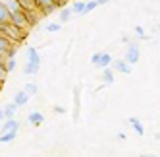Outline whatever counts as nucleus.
Wrapping results in <instances>:
<instances>
[{
	"instance_id": "nucleus-1",
	"label": "nucleus",
	"mask_w": 160,
	"mask_h": 157,
	"mask_svg": "<svg viewBox=\"0 0 160 157\" xmlns=\"http://www.w3.org/2000/svg\"><path fill=\"white\" fill-rule=\"evenodd\" d=\"M8 24H12L19 29H23L27 31L31 25H29V21H27V16H25V10H18V12H10L8 16Z\"/></svg>"
},
{
	"instance_id": "nucleus-2",
	"label": "nucleus",
	"mask_w": 160,
	"mask_h": 157,
	"mask_svg": "<svg viewBox=\"0 0 160 157\" xmlns=\"http://www.w3.org/2000/svg\"><path fill=\"white\" fill-rule=\"evenodd\" d=\"M60 6H62V0H35V8L41 14H50L52 10Z\"/></svg>"
},
{
	"instance_id": "nucleus-3",
	"label": "nucleus",
	"mask_w": 160,
	"mask_h": 157,
	"mask_svg": "<svg viewBox=\"0 0 160 157\" xmlns=\"http://www.w3.org/2000/svg\"><path fill=\"white\" fill-rule=\"evenodd\" d=\"M139 57H141L139 45H137V43H129L128 49H125V62H128L129 66L131 64H137V62H139Z\"/></svg>"
},
{
	"instance_id": "nucleus-4",
	"label": "nucleus",
	"mask_w": 160,
	"mask_h": 157,
	"mask_svg": "<svg viewBox=\"0 0 160 157\" xmlns=\"http://www.w3.org/2000/svg\"><path fill=\"white\" fill-rule=\"evenodd\" d=\"M110 68H112L114 72H120V74H131V66L125 62V60H114V58H112Z\"/></svg>"
},
{
	"instance_id": "nucleus-5",
	"label": "nucleus",
	"mask_w": 160,
	"mask_h": 157,
	"mask_svg": "<svg viewBox=\"0 0 160 157\" xmlns=\"http://www.w3.org/2000/svg\"><path fill=\"white\" fill-rule=\"evenodd\" d=\"M110 62H112L110 54L108 52H100L98 58H97V62H95V66H97V68H100V70H104V68H108V66H110Z\"/></svg>"
},
{
	"instance_id": "nucleus-6",
	"label": "nucleus",
	"mask_w": 160,
	"mask_h": 157,
	"mask_svg": "<svg viewBox=\"0 0 160 157\" xmlns=\"http://www.w3.org/2000/svg\"><path fill=\"white\" fill-rule=\"evenodd\" d=\"M12 45H16V43H12L8 37H4L2 33H0V58H2V60L6 58V52H8V49L12 47Z\"/></svg>"
},
{
	"instance_id": "nucleus-7",
	"label": "nucleus",
	"mask_w": 160,
	"mask_h": 157,
	"mask_svg": "<svg viewBox=\"0 0 160 157\" xmlns=\"http://www.w3.org/2000/svg\"><path fill=\"white\" fill-rule=\"evenodd\" d=\"M27 120H29V124H33V126H41L44 122V115L39 113V111H33V113H29Z\"/></svg>"
},
{
	"instance_id": "nucleus-8",
	"label": "nucleus",
	"mask_w": 160,
	"mask_h": 157,
	"mask_svg": "<svg viewBox=\"0 0 160 157\" xmlns=\"http://www.w3.org/2000/svg\"><path fill=\"white\" fill-rule=\"evenodd\" d=\"M27 101H29V93H27V91H18L16 97H14V103H16L18 107L27 105Z\"/></svg>"
},
{
	"instance_id": "nucleus-9",
	"label": "nucleus",
	"mask_w": 160,
	"mask_h": 157,
	"mask_svg": "<svg viewBox=\"0 0 160 157\" xmlns=\"http://www.w3.org/2000/svg\"><path fill=\"white\" fill-rule=\"evenodd\" d=\"M129 124L133 126V130L139 134V136H145V128H143V122L139 118H135V116H129Z\"/></svg>"
},
{
	"instance_id": "nucleus-10",
	"label": "nucleus",
	"mask_w": 160,
	"mask_h": 157,
	"mask_svg": "<svg viewBox=\"0 0 160 157\" xmlns=\"http://www.w3.org/2000/svg\"><path fill=\"white\" fill-rule=\"evenodd\" d=\"M16 134H18V128H12V130H8V132H2V134H0V142H2V143H10V142L16 138Z\"/></svg>"
},
{
	"instance_id": "nucleus-11",
	"label": "nucleus",
	"mask_w": 160,
	"mask_h": 157,
	"mask_svg": "<svg viewBox=\"0 0 160 157\" xmlns=\"http://www.w3.org/2000/svg\"><path fill=\"white\" fill-rule=\"evenodd\" d=\"M16 111H18V105L14 103H8L4 109H2V113H4V118H14V115H16Z\"/></svg>"
},
{
	"instance_id": "nucleus-12",
	"label": "nucleus",
	"mask_w": 160,
	"mask_h": 157,
	"mask_svg": "<svg viewBox=\"0 0 160 157\" xmlns=\"http://www.w3.org/2000/svg\"><path fill=\"white\" fill-rule=\"evenodd\" d=\"M27 57H29V62H31V64H41L39 51H37L35 47H29V51H27Z\"/></svg>"
},
{
	"instance_id": "nucleus-13",
	"label": "nucleus",
	"mask_w": 160,
	"mask_h": 157,
	"mask_svg": "<svg viewBox=\"0 0 160 157\" xmlns=\"http://www.w3.org/2000/svg\"><path fill=\"white\" fill-rule=\"evenodd\" d=\"M2 4L6 6L8 12H18V10H21V6H19L18 0H2Z\"/></svg>"
},
{
	"instance_id": "nucleus-14",
	"label": "nucleus",
	"mask_w": 160,
	"mask_h": 157,
	"mask_svg": "<svg viewBox=\"0 0 160 157\" xmlns=\"http://www.w3.org/2000/svg\"><path fill=\"white\" fill-rule=\"evenodd\" d=\"M21 10H25V12H33V10H37L35 8V0H18Z\"/></svg>"
},
{
	"instance_id": "nucleus-15",
	"label": "nucleus",
	"mask_w": 160,
	"mask_h": 157,
	"mask_svg": "<svg viewBox=\"0 0 160 157\" xmlns=\"http://www.w3.org/2000/svg\"><path fill=\"white\" fill-rule=\"evenodd\" d=\"M12 128H19V122L16 118H6V122L2 124V132H8V130H12Z\"/></svg>"
},
{
	"instance_id": "nucleus-16",
	"label": "nucleus",
	"mask_w": 160,
	"mask_h": 157,
	"mask_svg": "<svg viewBox=\"0 0 160 157\" xmlns=\"http://www.w3.org/2000/svg\"><path fill=\"white\" fill-rule=\"evenodd\" d=\"M102 80H104L106 85H112L114 84V70L110 68V66H108V68H104V76H102Z\"/></svg>"
},
{
	"instance_id": "nucleus-17",
	"label": "nucleus",
	"mask_w": 160,
	"mask_h": 157,
	"mask_svg": "<svg viewBox=\"0 0 160 157\" xmlns=\"http://www.w3.org/2000/svg\"><path fill=\"white\" fill-rule=\"evenodd\" d=\"M16 66H18L16 57H12V58H4V68H6V72H8V74L12 72V70H16Z\"/></svg>"
},
{
	"instance_id": "nucleus-18",
	"label": "nucleus",
	"mask_w": 160,
	"mask_h": 157,
	"mask_svg": "<svg viewBox=\"0 0 160 157\" xmlns=\"http://www.w3.org/2000/svg\"><path fill=\"white\" fill-rule=\"evenodd\" d=\"M83 6H85V2H83V0H75V2L72 4V14H79V16H81V12H83Z\"/></svg>"
},
{
	"instance_id": "nucleus-19",
	"label": "nucleus",
	"mask_w": 160,
	"mask_h": 157,
	"mask_svg": "<svg viewBox=\"0 0 160 157\" xmlns=\"http://www.w3.org/2000/svg\"><path fill=\"white\" fill-rule=\"evenodd\" d=\"M98 6V2L97 0H91V2H85V6H83V12H81V16H85V14H89V12H93V10Z\"/></svg>"
},
{
	"instance_id": "nucleus-20",
	"label": "nucleus",
	"mask_w": 160,
	"mask_h": 157,
	"mask_svg": "<svg viewBox=\"0 0 160 157\" xmlns=\"http://www.w3.org/2000/svg\"><path fill=\"white\" fill-rule=\"evenodd\" d=\"M72 19V10L70 8H64L62 12H60V24H66V21H70Z\"/></svg>"
},
{
	"instance_id": "nucleus-21",
	"label": "nucleus",
	"mask_w": 160,
	"mask_h": 157,
	"mask_svg": "<svg viewBox=\"0 0 160 157\" xmlns=\"http://www.w3.org/2000/svg\"><path fill=\"white\" fill-rule=\"evenodd\" d=\"M8 16H10V12L6 10V6L0 2V24H6V21H8Z\"/></svg>"
},
{
	"instance_id": "nucleus-22",
	"label": "nucleus",
	"mask_w": 160,
	"mask_h": 157,
	"mask_svg": "<svg viewBox=\"0 0 160 157\" xmlns=\"http://www.w3.org/2000/svg\"><path fill=\"white\" fill-rule=\"evenodd\" d=\"M39 68H41V64H31V62H27V66H25V74H37Z\"/></svg>"
},
{
	"instance_id": "nucleus-23",
	"label": "nucleus",
	"mask_w": 160,
	"mask_h": 157,
	"mask_svg": "<svg viewBox=\"0 0 160 157\" xmlns=\"http://www.w3.org/2000/svg\"><path fill=\"white\" fill-rule=\"evenodd\" d=\"M60 27H62L60 21H52V24L47 25V31H48V33H56V31H60Z\"/></svg>"
},
{
	"instance_id": "nucleus-24",
	"label": "nucleus",
	"mask_w": 160,
	"mask_h": 157,
	"mask_svg": "<svg viewBox=\"0 0 160 157\" xmlns=\"http://www.w3.org/2000/svg\"><path fill=\"white\" fill-rule=\"evenodd\" d=\"M6 76H8V72H6V68H4V60L0 58V84L6 80Z\"/></svg>"
},
{
	"instance_id": "nucleus-25",
	"label": "nucleus",
	"mask_w": 160,
	"mask_h": 157,
	"mask_svg": "<svg viewBox=\"0 0 160 157\" xmlns=\"http://www.w3.org/2000/svg\"><path fill=\"white\" fill-rule=\"evenodd\" d=\"M23 91H27L29 95H33V93H37V85H35V84H27Z\"/></svg>"
},
{
	"instance_id": "nucleus-26",
	"label": "nucleus",
	"mask_w": 160,
	"mask_h": 157,
	"mask_svg": "<svg viewBox=\"0 0 160 157\" xmlns=\"http://www.w3.org/2000/svg\"><path fill=\"white\" fill-rule=\"evenodd\" d=\"M135 35H139L141 39H148V37L145 35V29H143L141 25H137V27H135Z\"/></svg>"
},
{
	"instance_id": "nucleus-27",
	"label": "nucleus",
	"mask_w": 160,
	"mask_h": 157,
	"mask_svg": "<svg viewBox=\"0 0 160 157\" xmlns=\"http://www.w3.org/2000/svg\"><path fill=\"white\" fill-rule=\"evenodd\" d=\"M54 111H56V113H60V115H64V113H66V109H62V107H56Z\"/></svg>"
},
{
	"instance_id": "nucleus-28",
	"label": "nucleus",
	"mask_w": 160,
	"mask_h": 157,
	"mask_svg": "<svg viewBox=\"0 0 160 157\" xmlns=\"http://www.w3.org/2000/svg\"><path fill=\"white\" fill-rule=\"evenodd\" d=\"M141 157H158V155H151V153H145V155H141Z\"/></svg>"
},
{
	"instance_id": "nucleus-29",
	"label": "nucleus",
	"mask_w": 160,
	"mask_h": 157,
	"mask_svg": "<svg viewBox=\"0 0 160 157\" xmlns=\"http://www.w3.org/2000/svg\"><path fill=\"white\" fill-rule=\"evenodd\" d=\"M4 118V113H2V111H0V120H2Z\"/></svg>"
}]
</instances>
